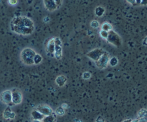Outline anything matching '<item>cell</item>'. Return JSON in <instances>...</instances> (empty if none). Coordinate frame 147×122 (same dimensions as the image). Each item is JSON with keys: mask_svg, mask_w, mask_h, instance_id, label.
<instances>
[{"mask_svg": "<svg viewBox=\"0 0 147 122\" xmlns=\"http://www.w3.org/2000/svg\"><path fill=\"white\" fill-rule=\"evenodd\" d=\"M10 24L17 26V27H24L34 29V22H33L32 20L29 17H25V16H19V17H14L11 19Z\"/></svg>", "mask_w": 147, "mask_h": 122, "instance_id": "cell-1", "label": "cell"}, {"mask_svg": "<svg viewBox=\"0 0 147 122\" xmlns=\"http://www.w3.org/2000/svg\"><path fill=\"white\" fill-rule=\"evenodd\" d=\"M37 53L34 50L31 48H25L21 52V60L24 64L26 65H33L34 64V56Z\"/></svg>", "mask_w": 147, "mask_h": 122, "instance_id": "cell-2", "label": "cell"}, {"mask_svg": "<svg viewBox=\"0 0 147 122\" xmlns=\"http://www.w3.org/2000/svg\"><path fill=\"white\" fill-rule=\"evenodd\" d=\"M10 27H11V31L15 32L16 34L23 36L30 35V34H32L34 29L33 28H28V27H17V26H14L11 25V24H10Z\"/></svg>", "mask_w": 147, "mask_h": 122, "instance_id": "cell-3", "label": "cell"}, {"mask_svg": "<svg viewBox=\"0 0 147 122\" xmlns=\"http://www.w3.org/2000/svg\"><path fill=\"white\" fill-rule=\"evenodd\" d=\"M107 41L109 43L113 44V45L116 46V47H120L122 44L121 37H119V35L117 33L115 32L113 30L109 31V36H108Z\"/></svg>", "mask_w": 147, "mask_h": 122, "instance_id": "cell-4", "label": "cell"}, {"mask_svg": "<svg viewBox=\"0 0 147 122\" xmlns=\"http://www.w3.org/2000/svg\"><path fill=\"white\" fill-rule=\"evenodd\" d=\"M109 60H110L109 54H108L107 51H105V52L103 53V55L96 61V67L98 69H106V67H107L108 64H109Z\"/></svg>", "mask_w": 147, "mask_h": 122, "instance_id": "cell-5", "label": "cell"}, {"mask_svg": "<svg viewBox=\"0 0 147 122\" xmlns=\"http://www.w3.org/2000/svg\"><path fill=\"white\" fill-rule=\"evenodd\" d=\"M11 99H12V103L14 105H18L21 104L23 99L22 93L19 89L14 88L11 90Z\"/></svg>", "mask_w": 147, "mask_h": 122, "instance_id": "cell-6", "label": "cell"}, {"mask_svg": "<svg viewBox=\"0 0 147 122\" xmlns=\"http://www.w3.org/2000/svg\"><path fill=\"white\" fill-rule=\"evenodd\" d=\"M0 100L1 102L8 105V107H11L14 106L12 103V99H11V90H6V91H2L0 94Z\"/></svg>", "mask_w": 147, "mask_h": 122, "instance_id": "cell-7", "label": "cell"}, {"mask_svg": "<svg viewBox=\"0 0 147 122\" xmlns=\"http://www.w3.org/2000/svg\"><path fill=\"white\" fill-rule=\"evenodd\" d=\"M104 52L105 51L103 49L96 48L95 49L92 50V51H89V52L87 54V57H89L90 59L96 61L100 57H101L102 55H103Z\"/></svg>", "mask_w": 147, "mask_h": 122, "instance_id": "cell-8", "label": "cell"}, {"mask_svg": "<svg viewBox=\"0 0 147 122\" xmlns=\"http://www.w3.org/2000/svg\"><path fill=\"white\" fill-rule=\"evenodd\" d=\"M36 110L39 111V112L41 113L42 114L46 117V116H50L52 115L53 114V109L50 108V107L47 105H40L35 109Z\"/></svg>", "mask_w": 147, "mask_h": 122, "instance_id": "cell-9", "label": "cell"}, {"mask_svg": "<svg viewBox=\"0 0 147 122\" xmlns=\"http://www.w3.org/2000/svg\"><path fill=\"white\" fill-rule=\"evenodd\" d=\"M46 51L48 56H53L54 57L55 51V37L51 38L47 42L46 46Z\"/></svg>", "mask_w": 147, "mask_h": 122, "instance_id": "cell-10", "label": "cell"}, {"mask_svg": "<svg viewBox=\"0 0 147 122\" xmlns=\"http://www.w3.org/2000/svg\"><path fill=\"white\" fill-rule=\"evenodd\" d=\"M44 5L46 9L49 11H53L57 9L54 0H44Z\"/></svg>", "mask_w": 147, "mask_h": 122, "instance_id": "cell-11", "label": "cell"}, {"mask_svg": "<svg viewBox=\"0 0 147 122\" xmlns=\"http://www.w3.org/2000/svg\"><path fill=\"white\" fill-rule=\"evenodd\" d=\"M15 117V113L11 111L9 107H7L4 112H3V118L5 119H14Z\"/></svg>", "mask_w": 147, "mask_h": 122, "instance_id": "cell-12", "label": "cell"}, {"mask_svg": "<svg viewBox=\"0 0 147 122\" xmlns=\"http://www.w3.org/2000/svg\"><path fill=\"white\" fill-rule=\"evenodd\" d=\"M63 56V48L62 46L55 45V51H54V57L57 60H60Z\"/></svg>", "mask_w": 147, "mask_h": 122, "instance_id": "cell-13", "label": "cell"}, {"mask_svg": "<svg viewBox=\"0 0 147 122\" xmlns=\"http://www.w3.org/2000/svg\"><path fill=\"white\" fill-rule=\"evenodd\" d=\"M67 82V78H66L65 76L64 75H60L56 78L55 79V83L58 87H62L63 86H65V84Z\"/></svg>", "mask_w": 147, "mask_h": 122, "instance_id": "cell-14", "label": "cell"}, {"mask_svg": "<svg viewBox=\"0 0 147 122\" xmlns=\"http://www.w3.org/2000/svg\"><path fill=\"white\" fill-rule=\"evenodd\" d=\"M31 116L33 120H39V121H42L45 117V116L43 115V114H42L41 113L39 112V111L36 109H34L32 111Z\"/></svg>", "mask_w": 147, "mask_h": 122, "instance_id": "cell-15", "label": "cell"}, {"mask_svg": "<svg viewBox=\"0 0 147 122\" xmlns=\"http://www.w3.org/2000/svg\"><path fill=\"white\" fill-rule=\"evenodd\" d=\"M104 13H105V9L103 8V7H100V6L97 7L96 8V9H95V14H96V15L98 17H102Z\"/></svg>", "mask_w": 147, "mask_h": 122, "instance_id": "cell-16", "label": "cell"}, {"mask_svg": "<svg viewBox=\"0 0 147 122\" xmlns=\"http://www.w3.org/2000/svg\"><path fill=\"white\" fill-rule=\"evenodd\" d=\"M101 30H103V31H110L111 30H113V27H112L111 24L109 22H104L101 26Z\"/></svg>", "mask_w": 147, "mask_h": 122, "instance_id": "cell-17", "label": "cell"}, {"mask_svg": "<svg viewBox=\"0 0 147 122\" xmlns=\"http://www.w3.org/2000/svg\"><path fill=\"white\" fill-rule=\"evenodd\" d=\"M55 121V117L54 114H53L52 115L50 116H46L44 117L42 121V122H53Z\"/></svg>", "mask_w": 147, "mask_h": 122, "instance_id": "cell-18", "label": "cell"}, {"mask_svg": "<svg viewBox=\"0 0 147 122\" xmlns=\"http://www.w3.org/2000/svg\"><path fill=\"white\" fill-rule=\"evenodd\" d=\"M145 117L147 118V110L144 109L139 110V111L138 112V119L145 118Z\"/></svg>", "mask_w": 147, "mask_h": 122, "instance_id": "cell-19", "label": "cell"}, {"mask_svg": "<svg viewBox=\"0 0 147 122\" xmlns=\"http://www.w3.org/2000/svg\"><path fill=\"white\" fill-rule=\"evenodd\" d=\"M33 61H34V64H39L42 61V56L40 54H36L34 59H33Z\"/></svg>", "mask_w": 147, "mask_h": 122, "instance_id": "cell-20", "label": "cell"}, {"mask_svg": "<svg viewBox=\"0 0 147 122\" xmlns=\"http://www.w3.org/2000/svg\"><path fill=\"white\" fill-rule=\"evenodd\" d=\"M118 63H119V59H118L117 57H112V58L110 59L109 64H110L111 67H115V66L117 65Z\"/></svg>", "mask_w": 147, "mask_h": 122, "instance_id": "cell-21", "label": "cell"}, {"mask_svg": "<svg viewBox=\"0 0 147 122\" xmlns=\"http://www.w3.org/2000/svg\"><path fill=\"white\" fill-rule=\"evenodd\" d=\"M65 109L62 107H59L55 110V114L58 116H63L65 114Z\"/></svg>", "mask_w": 147, "mask_h": 122, "instance_id": "cell-22", "label": "cell"}, {"mask_svg": "<svg viewBox=\"0 0 147 122\" xmlns=\"http://www.w3.org/2000/svg\"><path fill=\"white\" fill-rule=\"evenodd\" d=\"M99 26H100V24H99V22L97 20H93V21L90 22V27H91L92 28H98Z\"/></svg>", "mask_w": 147, "mask_h": 122, "instance_id": "cell-23", "label": "cell"}, {"mask_svg": "<svg viewBox=\"0 0 147 122\" xmlns=\"http://www.w3.org/2000/svg\"><path fill=\"white\" fill-rule=\"evenodd\" d=\"M100 35L102 38L107 39L108 36H109V32L106 31H103V30H100Z\"/></svg>", "mask_w": 147, "mask_h": 122, "instance_id": "cell-24", "label": "cell"}, {"mask_svg": "<svg viewBox=\"0 0 147 122\" xmlns=\"http://www.w3.org/2000/svg\"><path fill=\"white\" fill-rule=\"evenodd\" d=\"M90 77H91V74H90V72H88V71H85V72L83 74V79L88 80L89 79H90Z\"/></svg>", "mask_w": 147, "mask_h": 122, "instance_id": "cell-25", "label": "cell"}, {"mask_svg": "<svg viewBox=\"0 0 147 122\" xmlns=\"http://www.w3.org/2000/svg\"><path fill=\"white\" fill-rule=\"evenodd\" d=\"M55 45H63V43H62V40L60 39V37H55Z\"/></svg>", "mask_w": 147, "mask_h": 122, "instance_id": "cell-26", "label": "cell"}, {"mask_svg": "<svg viewBox=\"0 0 147 122\" xmlns=\"http://www.w3.org/2000/svg\"><path fill=\"white\" fill-rule=\"evenodd\" d=\"M54 1L55 2L56 5H57V9L60 7V6L62 5V3H63V0H54Z\"/></svg>", "mask_w": 147, "mask_h": 122, "instance_id": "cell-27", "label": "cell"}, {"mask_svg": "<svg viewBox=\"0 0 147 122\" xmlns=\"http://www.w3.org/2000/svg\"><path fill=\"white\" fill-rule=\"evenodd\" d=\"M8 1L11 5H15V4H17L18 0H8Z\"/></svg>", "mask_w": 147, "mask_h": 122, "instance_id": "cell-28", "label": "cell"}, {"mask_svg": "<svg viewBox=\"0 0 147 122\" xmlns=\"http://www.w3.org/2000/svg\"><path fill=\"white\" fill-rule=\"evenodd\" d=\"M126 1H127V2H129V4H131V5H133V6H136V0H126Z\"/></svg>", "mask_w": 147, "mask_h": 122, "instance_id": "cell-29", "label": "cell"}, {"mask_svg": "<svg viewBox=\"0 0 147 122\" xmlns=\"http://www.w3.org/2000/svg\"><path fill=\"white\" fill-rule=\"evenodd\" d=\"M96 122H105V120L103 117H98L97 119H96Z\"/></svg>", "mask_w": 147, "mask_h": 122, "instance_id": "cell-30", "label": "cell"}, {"mask_svg": "<svg viewBox=\"0 0 147 122\" xmlns=\"http://www.w3.org/2000/svg\"><path fill=\"white\" fill-rule=\"evenodd\" d=\"M138 122H147V118H140L138 119Z\"/></svg>", "mask_w": 147, "mask_h": 122, "instance_id": "cell-31", "label": "cell"}, {"mask_svg": "<svg viewBox=\"0 0 147 122\" xmlns=\"http://www.w3.org/2000/svg\"><path fill=\"white\" fill-rule=\"evenodd\" d=\"M141 5L146 6L147 5V0H142V1H141Z\"/></svg>", "mask_w": 147, "mask_h": 122, "instance_id": "cell-32", "label": "cell"}, {"mask_svg": "<svg viewBox=\"0 0 147 122\" xmlns=\"http://www.w3.org/2000/svg\"><path fill=\"white\" fill-rule=\"evenodd\" d=\"M143 44H144V45H145V46H147V37H146V38L144 39Z\"/></svg>", "mask_w": 147, "mask_h": 122, "instance_id": "cell-33", "label": "cell"}, {"mask_svg": "<svg viewBox=\"0 0 147 122\" xmlns=\"http://www.w3.org/2000/svg\"><path fill=\"white\" fill-rule=\"evenodd\" d=\"M141 1H142V0H136V6H137V5H141Z\"/></svg>", "mask_w": 147, "mask_h": 122, "instance_id": "cell-34", "label": "cell"}, {"mask_svg": "<svg viewBox=\"0 0 147 122\" xmlns=\"http://www.w3.org/2000/svg\"><path fill=\"white\" fill-rule=\"evenodd\" d=\"M50 21V19H49L48 17H46L45 18H44V21L45 22H47V21Z\"/></svg>", "mask_w": 147, "mask_h": 122, "instance_id": "cell-35", "label": "cell"}, {"mask_svg": "<svg viewBox=\"0 0 147 122\" xmlns=\"http://www.w3.org/2000/svg\"><path fill=\"white\" fill-rule=\"evenodd\" d=\"M131 121H132L131 119H126V120H124V121H122V122H131Z\"/></svg>", "mask_w": 147, "mask_h": 122, "instance_id": "cell-36", "label": "cell"}, {"mask_svg": "<svg viewBox=\"0 0 147 122\" xmlns=\"http://www.w3.org/2000/svg\"><path fill=\"white\" fill-rule=\"evenodd\" d=\"M32 122H42V121H39V120H33Z\"/></svg>", "mask_w": 147, "mask_h": 122, "instance_id": "cell-37", "label": "cell"}, {"mask_svg": "<svg viewBox=\"0 0 147 122\" xmlns=\"http://www.w3.org/2000/svg\"><path fill=\"white\" fill-rule=\"evenodd\" d=\"M131 122H138V119H135V120H132Z\"/></svg>", "mask_w": 147, "mask_h": 122, "instance_id": "cell-38", "label": "cell"}, {"mask_svg": "<svg viewBox=\"0 0 147 122\" xmlns=\"http://www.w3.org/2000/svg\"><path fill=\"white\" fill-rule=\"evenodd\" d=\"M53 122H56V120H55V121H53Z\"/></svg>", "mask_w": 147, "mask_h": 122, "instance_id": "cell-39", "label": "cell"}]
</instances>
